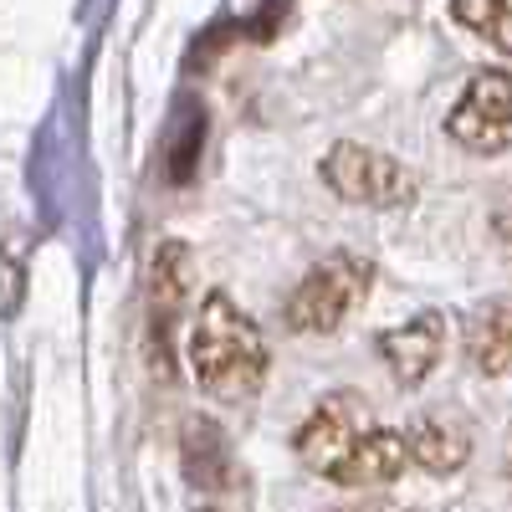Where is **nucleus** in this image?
Wrapping results in <instances>:
<instances>
[{"instance_id":"20e7f679","label":"nucleus","mask_w":512,"mask_h":512,"mask_svg":"<svg viewBox=\"0 0 512 512\" xmlns=\"http://www.w3.org/2000/svg\"><path fill=\"white\" fill-rule=\"evenodd\" d=\"M446 134L472 154L512 149V72L487 67V72H477L472 82H466L461 103L446 118Z\"/></svg>"},{"instance_id":"7ed1b4c3","label":"nucleus","mask_w":512,"mask_h":512,"mask_svg":"<svg viewBox=\"0 0 512 512\" xmlns=\"http://www.w3.org/2000/svg\"><path fill=\"white\" fill-rule=\"evenodd\" d=\"M323 185L354 205H405L415 195L410 169L390 154L364 149V144H333L323 154Z\"/></svg>"},{"instance_id":"f257e3e1","label":"nucleus","mask_w":512,"mask_h":512,"mask_svg":"<svg viewBox=\"0 0 512 512\" xmlns=\"http://www.w3.org/2000/svg\"><path fill=\"white\" fill-rule=\"evenodd\" d=\"M190 364H195V379L216 400H246L256 384H262L267 344H262V333H256V323L231 303L226 292L205 297V308L195 318V333H190Z\"/></svg>"},{"instance_id":"423d86ee","label":"nucleus","mask_w":512,"mask_h":512,"mask_svg":"<svg viewBox=\"0 0 512 512\" xmlns=\"http://www.w3.org/2000/svg\"><path fill=\"white\" fill-rule=\"evenodd\" d=\"M441 349H446V318L441 313H420V318H410L379 338V359L390 364V374L400 384H415L431 374L441 364Z\"/></svg>"},{"instance_id":"39448f33","label":"nucleus","mask_w":512,"mask_h":512,"mask_svg":"<svg viewBox=\"0 0 512 512\" xmlns=\"http://www.w3.org/2000/svg\"><path fill=\"white\" fill-rule=\"evenodd\" d=\"M364 420H369V415H364V400H354V395L323 400V405L308 415L303 431H297V456L308 461V472L333 477L338 466L349 461V451L374 431V425H364Z\"/></svg>"},{"instance_id":"9d476101","label":"nucleus","mask_w":512,"mask_h":512,"mask_svg":"<svg viewBox=\"0 0 512 512\" xmlns=\"http://www.w3.org/2000/svg\"><path fill=\"white\" fill-rule=\"evenodd\" d=\"M451 16L466 31H477L487 47L512 57V0H451Z\"/></svg>"},{"instance_id":"9b49d317","label":"nucleus","mask_w":512,"mask_h":512,"mask_svg":"<svg viewBox=\"0 0 512 512\" xmlns=\"http://www.w3.org/2000/svg\"><path fill=\"white\" fill-rule=\"evenodd\" d=\"M338 512H405L400 502H354V507H338Z\"/></svg>"},{"instance_id":"f03ea898","label":"nucleus","mask_w":512,"mask_h":512,"mask_svg":"<svg viewBox=\"0 0 512 512\" xmlns=\"http://www.w3.org/2000/svg\"><path fill=\"white\" fill-rule=\"evenodd\" d=\"M374 287V262L359 251H333L297 282V292L287 297V328L297 333H333L344 318H354V308Z\"/></svg>"},{"instance_id":"0eeeda50","label":"nucleus","mask_w":512,"mask_h":512,"mask_svg":"<svg viewBox=\"0 0 512 512\" xmlns=\"http://www.w3.org/2000/svg\"><path fill=\"white\" fill-rule=\"evenodd\" d=\"M410 436L405 431H369L349 461L333 472V482H344V487H384V482H395L405 466H410Z\"/></svg>"},{"instance_id":"6e6552de","label":"nucleus","mask_w":512,"mask_h":512,"mask_svg":"<svg viewBox=\"0 0 512 512\" xmlns=\"http://www.w3.org/2000/svg\"><path fill=\"white\" fill-rule=\"evenodd\" d=\"M410 456L425 466V472H456V466H466V456H472V431H466L461 420H446V415H425L410 425Z\"/></svg>"},{"instance_id":"1a4fd4ad","label":"nucleus","mask_w":512,"mask_h":512,"mask_svg":"<svg viewBox=\"0 0 512 512\" xmlns=\"http://www.w3.org/2000/svg\"><path fill=\"white\" fill-rule=\"evenodd\" d=\"M466 349H472V359H477L482 374H507V369H512V297H502V303H487V308L477 313Z\"/></svg>"}]
</instances>
